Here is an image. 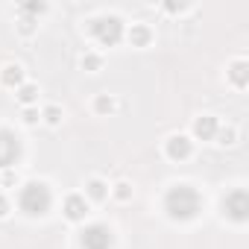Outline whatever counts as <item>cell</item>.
I'll return each instance as SVG.
<instances>
[{
    "mask_svg": "<svg viewBox=\"0 0 249 249\" xmlns=\"http://www.w3.org/2000/svg\"><path fill=\"white\" fill-rule=\"evenodd\" d=\"M164 208L173 220H191L199 211V194L191 185H176L164 196Z\"/></svg>",
    "mask_w": 249,
    "mask_h": 249,
    "instance_id": "1",
    "label": "cell"
},
{
    "mask_svg": "<svg viewBox=\"0 0 249 249\" xmlns=\"http://www.w3.org/2000/svg\"><path fill=\"white\" fill-rule=\"evenodd\" d=\"M18 202H21V208L27 211V214H44L47 208H50V188L44 185V182H30V185H24L21 188V196H18Z\"/></svg>",
    "mask_w": 249,
    "mask_h": 249,
    "instance_id": "2",
    "label": "cell"
},
{
    "mask_svg": "<svg viewBox=\"0 0 249 249\" xmlns=\"http://www.w3.org/2000/svg\"><path fill=\"white\" fill-rule=\"evenodd\" d=\"M91 30H94V36L103 41V44H117L120 41V36H123V24H120V18H97L94 24H91Z\"/></svg>",
    "mask_w": 249,
    "mask_h": 249,
    "instance_id": "3",
    "label": "cell"
},
{
    "mask_svg": "<svg viewBox=\"0 0 249 249\" xmlns=\"http://www.w3.org/2000/svg\"><path fill=\"white\" fill-rule=\"evenodd\" d=\"M111 246V229L94 223L82 231V249H108Z\"/></svg>",
    "mask_w": 249,
    "mask_h": 249,
    "instance_id": "4",
    "label": "cell"
},
{
    "mask_svg": "<svg viewBox=\"0 0 249 249\" xmlns=\"http://www.w3.org/2000/svg\"><path fill=\"white\" fill-rule=\"evenodd\" d=\"M18 138L6 129H0V167H9L15 159H18Z\"/></svg>",
    "mask_w": 249,
    "mask_h": 249,
    "instance_id": "5",
    "label": "cell"
},
{
    "mask_svg": "<svg viewBox=\"0 0 249 249\" xmlns=\"http://www.w3.org/2000/svg\"><path fill=\"white\" fill-rule=\"evenodd\" d=\"M223 208L229 211V217L234 220H246V211H249V199H246V191H231L223 202Z\"/></svg>",
    "mask_w": 249,
    "mask_h": 249,
    "instance_id": "6",
    "label": "cell"
},
{
    "mask_svg": "<svg viewBox=\"0 0 249 249\" xmlns=\"http://www.w3.org/2000/svg\"><path fill=\"white\" fill-rule=\"evenodd\" d=\"M167 156H170V159H188V156H191V141L182 138V135L170 138V141H167Z\"/></svg>",
    "mask_w": 249,
    "mask_h": 249,
    "instance_id": "7",
    "label": "cell"
},
{
    "mask_svg": "<svg viewBox=\"0 0 249 249\" xmlns=\"http://www.w3.org/2000/svg\"><path fill=\"white\" fill-rule=\"evenodd\" d=\"M65 214H68V220H82L85 217V196H68Z\"/></svg>",
    "mask_w": 249,
    "mask_h": 249,
    "instance_id": "8",
    "label": "cell"
},
{
    "mask_svg": "<svg viewBox=\"0 0 249 249\" xmlns=\"http://www.w3.org/2000/svg\"><path fill=\"white\" fill-rule=\"evenodd\" d=\"M194 132H196L199 138H214V135H217V120H214V117H199V120L194 123Z\"/></svg>",
    "mask_w": 249,
    "mask_h": 249,
    "instance_id": "9",
    "label": "cell"
},
{
    "mask_svg": "<svg viewBox=\"0 0 249 249\" xmlns=\"http://www.w3.org/2000/svg\"><path fill=\"white\" fill-rule=\"evenodd\" d=\"M0 79H3L6 85H18V82H21V68H18V65H6Z\"/></svg>",
    "mask_w": 249,
    "mask_h": 249,
    "instance_id": "10",
    "label": "cell"
},
{
    "mask_svg": "<svg viewBox=\"0 0 249 249\" xmlns=\"http://www.w3.org/2000/svg\"><path fill=\"white\" fill-rule=\"evenodd\" d=\"M135 44H147L150 41V30L147 27H132V36H129Z\"/></svg>",
    "mask_w": 249,
    "mask_h": 249,
    "instance_id": "11",
    "label": "cell"
},
{
    "mask_svg": "<svg viewBox=\"0 0 249 249\" xmlns=\"http://www.w3.org/2000/svg\"><path fill=\"white\" fill-rule=\"evenodd\" d=\"M243 71H246V65H243V62H237V65L231 68V79H234L237 85H246V73H243Z\"/></svg>",
    "mask_w": 249,
    "mask_h": 249,
    "instance_id": "12",
    "label": "cell"
},
{
    "mask_svg": "<svg viewBox=\"0 0 249 249\" xmlns=\"http://www.w3.org/2000/svg\"><path fill=\"white\" fill-rule=\"evenodd\" d=\"M88 194H91L94 199H103V196H106V185H103L100 179H94V182L88 185Z\"/></svg>",
    "mask_w": 249,
    "mask_h": 249,
    "instance_id": "13",
    "label": "cell"
},
{
    "mask_svg": "<svg viewBox=\"0 0 249 249\" xmlns=\"http://www.w3.org/2000/svg\"><path fill=\"white\" fill-rule=\"evenodd\" d=\"M18 97H21V103H33V100H36V88H33V85H24Z\"/></svg>",
    "mask_w": 249,
    "mask_h": 249,
    "instance_id": "14",
    "label": "cell"
},
{
    "mask_svg": "<svg viewBox=\"0 0 249 249\" xmlns=\"http://www.w3.org/2000/svg\"><path fill=\"white\" fill-rule=\"evenodd\" d=\"M44 114H47V120H50V123H56V120H59V108H56V106H50Z\"/></svg>",
    "mask_w": 249,
    "mask_h": 249,
    "instance_id": "15",
    "label": "cell"
},
{
    "mask_svg": "<svg viewBox=\"0 0 249 249\" xmlns=\"http://www.w3.org/2000/svg\"><path fill=\"white\" fill-rule=\"evenodd\" d=\"M97 108H100V111H106V108H111V100H106V97H100V100H97Z\"/></svg>",
    "mask_w": 249,
    "mask_h": 249,
    "instance_id": "16",
    "label": "cell"
},
{
    "mask_svg": "<svg viewBox=\"0 0 249 249\" xmlns=\"http://www.w3.org/2000/svg\"><path fill=\"white\" fill-rule=\"evenodd\" d=\"M82 65H88V68H97V65H100V59H97V56H88V59H82Z\"/></svg>",
    "mask_w": 249,
    "mask_h": 249,
    "instance_id": "17",
    "label": "cell"
},
{
    "mask_svg": "<svg viewBox=\"0 0 249 249\" xmlns=\"http://www.w3.org/2000/svg\"><path fill=\"white\" fill-rule=\"evenodd\" d=\"M117 196H120V199H126V196H129V191H126V185H117Z\"/></svg>",
    "mask_w": 249,
    "mask_h": 249,
    "instance_id": "18",
    "label": "cell"
},
{
    "mask_svg": "<svg viewBox=\"0 0 249 249\" xmlns=\"http://www.w3.org/2000/svg\"><path fill=\"white\" fill-rule=\"evenodd\" d=\"M6 211H9V202H6V199H3V196H0V217H3V214H6Z\"/></svg>",
    "mask_w": 249,
    "mask_h": 249,
    "instance_id": "19",
    "label": "cell"
},
{
    "mask_svg": "<svg viewBox=\"0 0 249 249\" xmlns=\"http://www.w3.org/2000/svg\"><path fill=\"white\" fill-rule=\"evenodd\" d=\"M231 138H234V132L229 129V132H223V141H220V144H231Z\"/></svg>",
    "mask_w": 249,
    "mask_h": 249,
    "instance_id": "20",
    "label": "cell"
}]
</instances>
